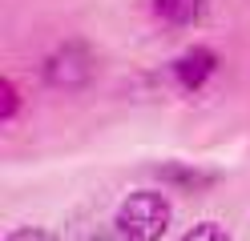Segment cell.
Returning a JSON list of instances; mask_svg holds the SVG:
<instances>
[{"instance_id":"cell-1","label":"cell","mask_w":250,"mask_h":241,"mask_svg":"<svg viewBox=\"0 0 250 241\" xmlns=\"http://www.w3.org/2000/svg\"><path fill=\"white\" fill-rule=\"evenodd\" d=\"M174 217V205L162 189H133L129 197L117 205L113 229L125 241H162Z\"/></svg>"},{"instance_id":"cell-2","label":"cell","mask_w":250,"mask_h":241,"mask_svg":"<svg viewBox=\"0 0 250 241\" xmlns=\"http://www.w3.org/2000/svg\"><path fill=\"white\" fill-rule=\"evenodd\" d=\"M89 76H93V53L81 40H65L49 60H44V80H49L53 89L73 93V89H81Z\"/></svg>"},{"instance_id":"cell-3","label":"cell","mask_w":250,"mask_h":241,"mask_svg":"<svg viewBox=\"0 0 250 241\" xmlns=\"http://www.w3.org/2000/svg\"><path fill=\"white\" fill-rule=\"evenodd\" d=\"M214 73H218V53L214 48H202V44L186 48V53L174 60V80H178V89H186V93H198Z\"/></svg>"},{"instance_id":"cell-4","label":"cell","mask_w":250,"mask_h":241,"mask_svg":"<svg viewBox=\"0 0 250 241\" xmlns=\"http://www.w3.org/2000/svg\"><path fill=\"white\" fill-rule=\"evenodd\" d=\"M158 177H162L166 185H178V189H186V193H194V189H210V185L218 181V173H210V169H198V165H178V161L162 165V169H158Z\"/></svg>"},{"instance_id":"cell-5","label":"cell","mask_w":250,"mask_h":241,"mask_svg":"<svg viewBox=\"0 0 250 241\" xmlns=\"http://www.w3.org/2000/svg\"><path fill=\"white\" fill-rule=\"evenodd\" d=\"M198 8H202V0H153V16H158L162 24H169V28L194 24Z\"/></svg>"},{"instance_id":"cell-6","label":"cell","mask_w":250,"mask_h":241,"mask_svg":"<svg viewBox=\"0 0 250 241\" xmlns=\"http://www.w3.org/2000/svg\"><path fill=\"white\" fill-rule=\"evenodd\" d=\"M182 241H230V233H226L218 221H198V225H194V229L186 233Z\"/></svg>"},{"instance_id":"cell-7","label":"cell","mask_w":250,"mask_h":241,"mask_svg":"<svg viewBox=\"0 0 250 241\" xmlns=\"http://www.w3.org/2000/svg\"><path fill=\"white\" fill-rule=\"evenodd\" d=\"M17 109H21V93L12 80H0V121H12L17 117Z\"/></svg>"},{"instance_id":"cell-8","label":"cell","mask_w":250,"mask_h":241,"mask_svg":"<svg viewBox=\"0 0 250 241\" xmlns=\"http://www.w3.org/2000/svg\"><path fill=\"white\" fill-rule=\"evenodd\" d=\"M4 241H57L49 229H37V225H24V229H12Z\"/></svg>"}]
</instances>
